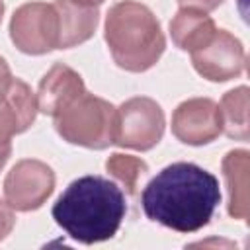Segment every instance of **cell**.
<instances>
[{"label":"cell","mask_w":250,"mask_h":250,"mask_svg":"<svg viewBox=\"0 0 250 250\" xmlns=\"http://www.w3.org/2000/svg\"><path fill=\"white\" fill-rule=\"evenodd\" d=\"M141 203L150 221L178 232H195L211 221L221 203V189L205 168L174 162L145 186Z\"/></svg>","instance_id":"6da1fadb"},{"label":"cell","mask_w":250,"mask_h":250,"mask_svg":"<svg viewBox=\"0 0 250 250\" xmlns=\"http://www.w3.org/2000/svg\"><path fill=\"white\" fill-rule=\"evenodd\" d=\"M125 213V193L104 176H82L70 182L53 205L57 225L82 244L113 238Z\"/></svg>","instance_id":"7a4b0ae2"},{"label":"cell","mask_w":250,"mask_h":250,"mask_svg":"<svg viewBox=\"0 0 250 250\" xmlns=\"http://www.w3.org/2000/svg\"><path fill=\"white\" fill-rule=\"evenodd\" d=\"M105 43L117 66L129 72H143L154 66L166 47L156 16L135 0H123L109 8Z\"/></svg>","instance_id":"3957f363"},{"label":"cell","mask_w":250,"mask_h":250,"mask_svg":"<svg viewBox=\"0 0 250 250\" xmlns=\"http://www.w3.org/2000/svg\"><path fill=\"white\" fill-rule=\"evenodd\" d=\"M115 115L117 109L109 102L84 92L53 119L66 143L102 150L115 141Z\"/></svg>","instance_id":"277c9868"},{"label":"cell","mask_w":250,"mask_h":250,"mask_svg":"<svg viewBox=\"0 0 250 250\" xmlns=\"http://www.w3.org/2000/svg\"><path fill=\"white\" fill-rule=\"evenodd\" d=\"M164 135V111L162 107L145 96L131 98L121 104L115 115V145L150 150Z\"/></svg>","instance_id":"5b68a950"},{"label":"cell","mask_w":250,"mask_h":250,"mask_svg":"<svg viewBox=\"0 0 250 250\" xmlns=\"http://www.w3.org/2000/svg\"><path fill=\"white\" fill-rule=\"evenodd\" d=\"M10 37L27 55H45L59 49V18L55 6L45 2L20 6L10 21Z\"/></svg>","instance_id":"8992f818"},{"label":"cell","mask_w":250,"mask_h":250,"mask_svg":"<svg viewBox=\"0 0 250 250\" xmlns=\"http://www.w3.org/2000/svg\"><path fill=\"white\" fill-rule=\"evenodd\" d=\"M55 189V172L41 160H20L4 180L6 203L16 211L39 209Z\"/></svg>","instance_id":"52a82bcc"},{"label":"cell","mask_w":250,"mask_h":250,"mask_svg":"<svg viewBox=\"0 0 250 250\" xmlns=\"http://www.w3.org/2000/svg\"><path fill=\"white\" fill-rule=\"evenodd\" d=\"M189 55L193 68L211 82L236 78L246 66V53L242 43L227 29H215L213 37Z\"/></svg>","instance_id":"ba28073f"},{"label":"cell","mask_w":250,"mask_h":250,"mask_svg":"<svg viewBox=\"0 0 250 250\" xmlns=\"http://www.w3.org/2000/svg\"><path fill=\"white\" fill-rule=\"evenodd\" d=\"M37 111V98L23 80L12 78L8 88L0 90V170L10 158L12 137L23 133L35 121Z\"/></svg>","instance_id":"9c48e42d"},{"label":"cell","mask_w":250,"mask_h":250,"mask_svg":"<svg viewBox=\"0 0 250 250\" xmlns=\"http://www.w3.org/2000/svg\"><path fill=\"white\" fill-rule=\"evenodd\" d=\"M172 133L186 145H207L223 133L219 105L209 98L182 102L172 113Z\"/></svg>","instance_id":"30bf717a"},{"label":"cell","mask_w":250,"mask_h":250,"mask_svg":"<svg viewBox=\"0 0 250 250\" xmlns=\"http://www.w3.org/2000/svg\"><path fill=\"white\" fill-rule=\"evenodd\" d=\"M86 92V86L78 72L70 66L57 62L51 70L41 78L37 90V109L45 115L55 117L61 109H64L70 102Z\"/></svg>","instance_id":"8fae6325"},{"label":"cell","mask_w":250,"mask_h":250,"mask_svg":"<svg viewBox=\"0 0 250 250\" xmlns=\"http://www.w3.org/2000/svg\"><path fill=\"white\" fill-rule=\"evenodd\" d=\"M59 18V49H68L88 41L100 21L98 6H86L74 0L53 2Z\"/></svg>","instance_id":"7c38bea8"},{"label":"cell","mask_w":250,"mask_h":250,"mask_svg":"<svg viewBox=\"0 0 250 250\" xmlns=\"http://www.w3.org/2000/svg\"><path fill=\"white\" fill-rule=\"evenodd\" d=\"M215 21L207 16V12L182 8L170 21V35L176 47L182 51H197L203 47L215 33Z\"/></svg>","instance_id":"4fadbf2b"},{"label":"cell","mask_w":250,"mask_h":250,"mask_svg":"<svg viewBox=\"0 0 250 250\" xmlns=\"http://www.w3.org/2000/svg\"><path fill=\"white\" fill-rule=\"evenodd\" d=\"M248 150H230L223 158V174L229 188V215L232 219L248 217Z\"/></svg>","instance_id":"5bb4252c"},{"label":"cell","mask_w":250,"mask_h":250,"mask_svg":"<svg viewBox=\"0 0 250 250\" xmlns=\"http://www.w3.org/2000/svg\"><path fill=\"white\" fill-rule=\"evenodd\" d=\"M223 133L236 141H248V88L238 86L227 92L219 105Z\"/></svg>","instance_id":"9a60e30c"},{"label":"cell","mask_w":250,"mask_h":250,"mask_svg":"<svg viewBox=\"0 0 250 250\" xmlns=\"http://www.w3.org/2000/svg\"><path fill=\"white\" fill-rule=\"evenodd\" d=\"M105 168L115 180H119L125 186V189L129 193H135L141 176L148 170L145 160H141L137 156H131V154H119V152H115L107 158Z\"/></svg>","instance_id":"2e32d148"},{"label":"cell","mask_w":250,"mask_h":250,"mask_svg":"<svg viewBox=\"0 0 250 250\" xmlns=\"http://www.w3.org/2000/svg\"><path fill=\"white\" fill-rule=\"evenodd\" d=\"M14 223H16V217H14L12 207L0 199V240H4L12 232Z\"/></svg>","instance_id":"e0dca14e"},{"label":"cell","mask_w":250,"mask_h":250,"mask_svg":"<svg viewBox=\"0 0 250 250\" xmlns=\"http://www.w3.org/2000/svg\"><path fill=\"white\" fill-rule=\"evenodd\" d=\"M223 0H178L180 8H191V10H201V12H211L221 6Z\"/></svg>","instance_id":"ac0fdd59"},{"label":"cell","mask_w":250,"mask_h":250,"mask_svg":"<svg viewBox=\"0 0 250 250\" xmlns=\"http://www.w3.org/2000/svg\"><path fill=\"white\" fill-rule=\"evenodd\" d=\"M12 78H14V76H12V72H10L8 62H6V61L0 57V90H6Z\"/></svg>","instance_id":"d6986e66"},{"label":"cell","mask_w":250,"mask_h":250,"mask_svg":"<svg viewBox=\"0 0 250 250\" xmlns=\"http://www.w3.org/2000/svg\"><path fill=\"white\" fill-rule=\"evenodd\" d=\"M74 2H80V4H86V6H100L104 0H74Z\"/></svg>","instance_id":"ffe728a7"},{"label":"cell","mask_w":250,"mask_h":250,"mask_svg":"<svg viewBox=\"0 0 250 250\" xmlns=\"http://www.w3.org/2000/svg\"><path fill=\"white\" fill-rule=\"evenodd\" d=\"M2 16H4V2L0 0V21H2Z\"/></svg>","instance_id":"44dd1931"}]
</instances>
